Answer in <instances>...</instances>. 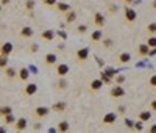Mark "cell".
<instances>
[{
	"label": "cell",
	"mask_w": 156,
	"mask_h": 133,
	"mask_svg": "<svg viewBox=\"0 0 156 133\" xmlns=\"http://www.w3.org/2000/svg\"><path fill=\"white\" fill-rule=\"evenodd\" d=\"M58 0H44V5H47V6H55L56 5Z\"/></svg>",
	"instance_id": "36"
},
{
	"label": "cell",
	"mask_w": 156,
	"mask_h": 133,
	"mask_svg": "<svg viewBox=\"0 0 156 133\" xmlns=\"http://www.w3.org/2000/svg\"><path fill=\"white\" fill-rule=\"evenodd\" d=\"M116 119H117V114L116 113H106L105 116H103V119H102V122L106 124V125H109V124H114Z\"/></svg>",
	"instance_id": "9"
},
{
	"label": "cell",
	"mask_w": 156,
	"mask_h": 133,
	"mask_svg": "<svg viewBox=\"0 0 156 133\" xmlns=\"http://www.w3.org/2000/svg\"><path fill=\"white\" fill-rule=\"evenodd\" d=\"M55 33H56V36H59L62 41H66V39H67V33L64 31L62 28H61V30H58V31H55Z\"/></svg>",
	"instance_id": "32"
},
{
	"label": "cell",
	"mask_w": 156,
	"mask_h": 133,
	"mask_svg": "<svg viewBox=\"0 0 156 133\" xmlns=\"http://www.w3.org/2000/svg\"><path fill=\"white\" fill-rule=\"evenodd\" d=\"M69 122L67 121H59L58 122V125H56V130L58 133H69Z\"/></svg>",
	"instance_id": "12"
},
{
	"label": "cell",
	"mask_w": 156,
	"mask_h": 133,
	"mask_svg": "<svg viewBox=\"0 0 156 133\" xmlns=\"http://www.w3.org/2000/svg\"><path fill=\"white\" fill-rule=\"evenodd\" d=\"M148 55H150V57H153V55H156V47H154L153 50H148Z\"/></svg>",
	"instance_id": "49"
},
{
	"label": "cell",
	"mask_w": 156,
	"mask_h": 133,
	"mask_svg": "<svg viewBox=\"0 0 156 133\" xmlns=\"http://www.w3.org/2000/svg\"><path fill=\"white\" fill-rule=\"evenodd\" d=\"M36 92H38V85H36V83H27L25 89H24V94H25L27 97H31V96H34Z\"/></svg>",
	"instance_id": "5"
},
{
	"label": "cell",
	"mask_w": 156,
	"mask_h": 133,
	"mask_svg": "<svg viewBox=\"0 0 156 133\" xmlns=\"http://www.w3.org/2000/svg\"><path fill=\"white\" fill-rule=\"evenodd\" d=\"M111 46H113V39H111V38H106V39H103V47L109 49Z\"/></svg>",
	"instance_id": "35"
},
{
	"label": "cell",
	"mask_w": 156,
	"mask_h": 133,
	"mask_svg": "<svg viewBox=\"0 0 156 133\" xmlns=\"http://www.w3.org/2000/svg\"><path fill=\"white\" fill-rule=\"evenodd\" d=\"M33 34H34V30L31 27H22L21 28V36L22 38H31Z\"/></svg>",
	"instance_id": "15"
},
{
	"label": "cell",
	"mask_w": 156,
	"mask_h": 133,
	"mask_svg": "<svg viewBox=\"0 0 156 133\" xmlns=\"http://www.w3.org/2000/svg\"><path fill=\"white\" fill-rule=\"evenodd\" d=\"M150 108H151L153 111H156V100H153V102L150 103Z\"/></svg>",
	"instance_id": "46"
},
{
	"label": "cell",
	"mask_w": 156,
	"mask_h": 133,
	"mask_svg": "<svg viewBox=\"0 0 156 133\" xmlns=\"http://www.w3.org/2000/svg\"><path fill=\"white\" fill-rule=\"evenodd\" d=\"M94 24H95L97 27H100V28H102V27L106 24L105 16H103V14H100V13H95V14H94Z\"/></svg>",
	"instance_id": "13"
},
{
	"label": "cell",
	"mask_w": 156,
	"mask_h": 133,
	"mask_svg": "<svg viewBox=\"0 0 156 133\" xmlns=\"http://www.w3.org/2000/svg\"><path fill=\"white\" fill-rule=\"evenodd\" d=\"M27 125H28V121H27L25 118H19V119H16V122H14V128L17 131H24L27 128Z\"/></svg>",
	"instance_id": "6"
},
{
	"label": "cell",
	"mask_w": 156,
	"mask_h": 133,
	"mask_svg": "<svg viewBox=\"0 0 156 133\" xmlns=\"http://www.w3.org/2000/svg\"><path fill=\"white\" fill-rule=\"evenodd\" d=\"M117 111L120 113V114H123V113H125V106H123V105H120V106H119V110H117Z\"/></svg>",
	"instance_id": "47"
},
{
	"label": "cell",
	"mask_w": 156,
	"mask_h": 133,
	"mask_svg": "<svg viewBox=\"0 0 156 133\" xmlns=\"http://www.w3.org/2000/svg\"><path fill=\"white\" fill-rule=\"evenodd\" d=\"M100 80H102L103 85H105V83H111V80H113V78H111V77H108L105 72H100Z\"/></svg>",
	"instance_id": "30"
},
{
	"label": "cell",
	"mask_w": 156,
	"mask_h": 133,
	"mask_svg": "<svg viewBox=\"0 0 156 133\" xmlns=\"http://www.w3.org/2000/svg\"><path fill=\"white\" fill-rule=\"evenodd\" d=\"M151 8H153V10H156V0H154V2H153V5H151Z\"/></svg>",
	"instance_id": "54"
},
{
	"label": "cell",
	"mask_w": 156,
	"mask_h": 133,
	"mask_svg": "<svg viewBox=\"0 0 156 133\" xmlns=\"http://www.w3.org/2000/svg\"><path fill=\"white\" fill-rule=\"evenodd\" d=\"M17 74H19L21 82H27V80L30 78V69L28 67H21L19 70H17Z\"/></svg>",
	"instance_id": "7"
},
{
	"label": "cell",
	"mask_w": 156,
	"mask_h": 133,
	"mask_svg": "<svg viewBox=\"0 0 156 133\" xmlns=\"http://www.w3.org/2000/svg\"><path fill=\"white\" fill-rule=\"evenodd\" d=\"M6 3H10V0H2V5H6Z\"/></svg>",
	"instance_id": "53"
},
{
	"label": "cell",
	"mask_w": 156,
	"mask_h": 133,
	"mask_svg": "<svg viewBox=\"0 0 156 133\" xmlns=\"http://www.w3.org/2000/svg\"><path fill=\"white\" fill-rule=\"evenodd\" d=\"M10 113H13L11 106L5 105V106H2V108H0V118H3V116H6V114H10Z\"/></svg>",
	"instance_id": "26"
},
{
	"label": "cell",
	"mask_w": 156,
	"mask_h": 133,
	"mask_svg": "<svg viewBox=\"0 0 156 133\" xmlns=\"http://www.w3.org/2000/svg\"><path fill=\"white\" fill-rule=\"evenodd\" d=\"M103 72H105L108 77H111V78L117 75V70H116L114 67H105V70H103Z\"/></svg>",
	"instance_id": "28"
},
{
	"label": "cell",
	"mask_w": 156,
	"mask_h": 133,
	"mask_svg": "<svg viewBox=\"0 0 156 133\" xmlns=\"http://www.w3.org/2000/svg\"><path fill=\"white\" fill-rule=\"evenodd\" d=\"M147 46L151 47V49H154V47H156V38H154V36H150L148 41H147Z\"/></svg>",
	"instance_id": "33"
},
{
	"label": "cell",
	"mask_w": 156,
	"mask_h": 133,
	"mask_svg": "<svg viewBox=\"0 0 156 133\" xmlns=\"http://www.w3.org/2000/svg\"><path fill=\"white\" fill-rule=\"evenodd\" d=\"M103 39V33H102V30H94L92 33H91V41L92 42H98V41H102Z\"/></svg>",
	"instance_id": "17"
},
{
	"label": "cell",
	"mask_w": 156,
	"mask_h": 133,
	"mask_svg": "<svg viewBox=\"0 0 156 133\" xmlns=\"http://www.w3.org/2000/svg\"><path fill=\"white\" fill-rule=\"evenodd\" d=\"M64 49H66V46H64V44H59V46H58V50H64Z\"/></svg>",
	"instance_id": "50"
},
{
	"label": "cell",
	"mask_w": 156,
	"mask_h": 133,
	"mask_svg": "<svg viewBox=\"0 0 156 133\" xmlns=\"http://www.w3.org/2000/svg\"><path fill=\"white\" fill-rule=\"evenodd\" d=\"M3 121H5V125H11V124L16 122V118H14L13 113H10V114H6V116H3Z\"/></svg>",
	"instance_id": "22"
},
{
	"label": "cell",
	"mask_w": 156,
	"mask_h": 133,
	"mask_svg": "<svg viewBox=\"0 0 156 133\" xmlns=\"http://www.w3.org/2000/svg\"><path fill=\"white\" fill-rule=\"evenodd\" d=\"M147 30H148L150 33H156V24H150L148 27H147Z\"/></svg>",
	"instance_id": "39"
},
{
	"label": "cell",
	"mask_w": 156,
	"mask_h": 133,
	"mask_svg": "<svg viewBox=\"0 0 156 133\" xmlns=\"http://www.w3.org/2000/svg\"><path fill=\"white\" fill-rule=\"evenodd\" d=\"M150 119H151V111H142L139 114V121H142V122L150 121Z\"/></svg>",
	"instance_id": "24"
},
{
	"label": "cell",
	"mask_w": 156,
	"mask_h": 133,
	"mask_svg": "<svg viewBox=\"0 0 156 133\" xmlns=\"http://www.w3.org/2000/svg\"><path fill=\"white\" fill-rule=\"evenodd\" d=\"M88 31V25H78L77 27V33L78 34H84Z\"/></svg>",
	"instance_id": "34"
},
{
	"label": "cell",
	"mask_w": 156,
	"mask_h": 133,
	"mask_svg": "<svg viewBox=\"0 0 156 133\" xmlns=\"http://www.w3.org/2000/svg\"><path fill=\"white\" fill-rule=\"evenodd\" d=\"M134 127H136L137 130H142V121H141V122H136V124H134Z\"/></svg>",
	"instance_id": "43"
},
{
	"label": "cell",
	"mask_w": 156,
	"mask_h": 133,
	"mask_svg": "<svg viewBox=\"0 0 156 133\" xmlns=\"http://www.w3.org/2000/svg\"><path fill=\"white\" fill-rule=\"evenodd\" d=\"M89 53H91L89 47H81V49L77 50L75 57H77V60L80 61V63H84V61L88 60V57H89Z\"/></svg>",
	"instance_id": "1"
},
{
	"label": "cell",
	"mask_w": 156,
	"mask_h": 133,
	"mask_svg": "<svg viewBox=\"0 0 156 133\" xmlns=\"http://www.w3.org/2000/svg\"><path fill=\"white\" fill-rule=\"evenodd\" d=\"M49 113H50V108H47V106H38V108H34V111H33V114H34L38 119L47 118Z\"/></svg>",
	"instance_id": "2"
},
{
	"label": "cell",
	"mask_w": 156,
	"mask_h": 133,
	"mask_svg": "<svg viewBox=\"0 0 156 133\" xmlns=\"http://www.w3.org/2000/svg\"><path fill=\"white\" fill-rule=\"evenodd\" d=\"M49 133H58V130H55V128H50V130H49Z\"/></svg>",
	"instance_id": "52"
},
{
	"label": "cell",
	"mask_w": 156,
	"mask_h": 133,
	"mask_svg": "<svg viewBox=\"0 0 156 133\" xmlns=\"http://www.w3.org/2000/svg\"><path fill=\"white\" fill-rule=\"evenodd\" d=\"M0 13H2V5H0Z\"/></svg>",
	"instance_id": "56"
},
{
	"label": "cell",
	"mask_w": 156,
	"mask_h": 133,
	"mask_svg": "<svg viewBox=\"0 0 156 133\" xmlns=\"http://www.w3.org/2000/svg\"><path fill=\"white\" fill-rule=\"evenodd\" d=\"M109 94H111L114 99H120V97H123L125 96V89L120 86V85H116V86H113L111 88V91H109Z\"/></svg>",
	"instance_id": "4"
},
{
	"label": "cell",
	"mask_w": 156,
	"mask_h": 133,
	"mask_svg": "<svg viewBox=\"0 0 156 133\" xmlns=\"http://www.w3.org/2000/svg\"><path fill=\"white\" fill-rule=\"evenodd\" d=\"M56 74H58L59 77H66V75L69 74V66H67L66 63L58 64V66H56Z\"/></svg>",
	"instance_id": "8"
},
{
	"label": "cell",
	"mask_w": 156,
	"mask_h": 133,
	"mask_svg": "<svg viewBox=\"0 0 156 133\" xmlns=\"http://www.w3.org/2000/svg\"><path fill=\"white\" fill-rule=\"evenodd\" d=\"M13 49H14V46H13V42H5V44H2L0 46V55H5V57H10L11 53H13Z\"/></svg>",
	"instance_id": "3"
},
{
	"label": "cell",
	"mask_w": 156,
	"mask_h": 133,
	"mask_svg": "<svg viewBox=\"0 0 156 133\" xmlns=\"http://www.w3.org/2000/svg\"><path fill=\"white\" fill-rule=\"evenodd\" d=\"M28 69H30V72H33V74H38V72H39V70H38V69H36L34 66H30Z\"/></svg>",
	"instance_id": "44"
},
{
	"label": "cell",
	"mask_w": 156,
	"mask_h": 133,
	"mask_svg": "<svg viewBox=\"0 0 156 133\" xmlns=\"http://www.w3.org/2000/svg\"><path fill=\"white\" fill-rule=\"evenodd\" d=\"M130 60H131L130 53H120V55H119V61H120V63H130Z\"/></svg>",
	"instance_id": "27"
},
{
	"label": "cell",
	"mask_w": 156,
	"mask_h": 133,
	"mask_svg": "<svg viewBox=\"0 0 156 133\" xmlns=\"http://www.w3.org/2000/svg\"><path fill=\"white\" fill-rule=\"evenodd\" d=\"M123 2H128V3H131V2H133V0H123Z\"/></svg>",
	"instance_id": "55"
},
{
	"label": "cell",
	"mask_w": 156,
	"mask_h": 133,
	"mask_svg": "<svg viewBox=\"0 0 156 133\" xmlns=\"http://www.w3.org/2000/svg\"><path fill=\"white\" fill-rule=\"evenodd\" d=\"M66 106H67V103H66V102L59 100V102H56V103H53V105H52V110H53V111H56V113H61V111L66 110Z\"/></svg>",
	"instance_id": "18"
},
{
	"label": "cell",
	"mask_w": 156,
	"mask_h": 133,
	"mask_svg": "<svg viewBox=\"0 0 156 133\" xmlns=\"http://www.w3.org/2000/svg\"><path fill=\"white\" fill-rule=\"evenodd\" d=\"M102 86H103V82L100 78H95V80H92V82H91V91H100L102 89Z\"/></svg>",
	"instance_id": "16"
},
{
	"label": "cell",
	"mask_w": 156,
	"mask_h": 133,
	"mask_svg": "<svg viewBox=\"0 0 156 133\" xmlns=\"http://www.w3.org/2000/svg\"><path fill=\"white\" fill-rule=\"evenodd\" d=\"M55 36H56V33H55L53 30H44V31L41 33V38L45 39V41H53Z\"/></svg>",
	"instance_id": "14"
},
{
	"label": "cell",
	"mask_w": 156,
	"mask_h": 133,
	"mask_svg": "<svg viewBox=\"0 0 156 133\" xmlns=\"http://www.w3.org/2000/svg\"><path fill=\"white\" fill-rule=\"evenodd\" d=\"M148 133H156V124H153V125L150 127V131Z\"/></svg>",
	"instance_id": "48"
},
{
	"label": "cell",
	"mask_w": 156,
	"mask_h": 133,
	"mask_svg": "<svg viewBox=\"0 0 156 133\" xmlns=\"http://www.w3.org/2000/svg\"><path fill=\"white\" fill-rule=\"evenodd\" d=\"M44 61H45V64H47V66H53V64H56L58 57L55 55V53H47V55L44 57Z\"/></svg>",
	"instance_id": "11"
},
{
	"label": "cell",
	"mask_w": 156,
	"mask_h": 133,
	"mask_svg": "<svg viewBox=\"0 0 156 133\" xmlns=\"http://www.w3.org/2000/svg\"><path fill=\"white\" fill-rule=\"evenodd\" d=\"M125 82V75H117L116 77V83L117 85H120V83H123Z\"/></svg>",
	"instance_id": "38"
},
{
	"label": "cell",
	"mask_w": 156,
	"mask_h": 133,
	"mask_svg": "<svg viewBox=\"0 0 156 133\" xmlns=\"http://www.w3.org/2000/svg\"><path fill=\"white\" fill-rule=\"evenodd\" d=\"M56 10L58 11H61V13H67V11H70V5L69 3H64V2H56Z\"/></svg>",
	"instance_id": "19"
},
{
	"label": "cell",
	"mask_w": 156,
	"mask_h": 133,
	"mask_svg": "<svg viewBox=\"0 0 156 133\" xmlns=\"http://www.w3.org/2000/svg\"><path fill=\"white\" fill-rule=\"evenodd\" d=\"M148 50H150V47L147 46V44H141V46H139V50H137V52H139L141 57H145V55H148Z\"/></svg>",
	"instance_id": "23"
},
{
	"label": "cell",
	"mask_w": 156,
	"mask_h": 133,
	"mask_svg": "<svg viewBox=\"0 0 156 133\" xmlns=\"http://www.w3.org/2000/svg\"><path fill=\"white\" fill-rule=\"evenodd\" d=\"M34 0H27V2H25V8H27V10H28V11H33L34 10Z\"/></svg>",
	"instance_id": "31"
},
{
	"label": "cell",
	"mask_w": 156,
	"mask_h": 133,
	"mask_svg": "<svg viewBox=\"0 0 156 133\" xmlns=\"http://www.w3.org/2000/svg\"><path fill=\"white\" fill-rule=\"evenodd\" d=\"M150 85H151V86H156V75H151V77H150Z\"/></svg>",
	"instance_id": "41"
},
{
	"label": "cell",
	"mask_w": 156,
	"mask_h": 133,
	"mask_svg": "<svg viewBox=\"0 0 156 133\" xmlns=\"http://www.w3.org/2000/svg\"><path fill=\"white\" fill-rule=\"evenodd\" d=\"M41 127H42V125H41V122H36L34 125H33V128H34V130H41Z\"/></svg>",
	"instance_id": "45"
},
{
	"label": "cell",
	"mask_w": 156,
	"mask_h": 133,
	"mask_svg": "<svg viewBox=\"0 0 156 133\" xmlns=\"http://www.w3.org/2000/svg\"><path fill=\"white\" fill-rule=\"evenodd\" d=\"M75 19H77V13L73 11V10H70V11L66 13V24H72Z\"/></svg>",
	"instance_id": "21"
},
{
	"label": "cell",
	"mask_w": 156,
	"mask_h": 133,
	"mask_svg": "<svg viewBox=\"0 0 156 133\" xmlns=\"http://www.w3.org/2000/svg\"><path fill=\"white\" fill-rule=\"evenodd\" d=\"M125 124H126V127H130V128H131V127L134 125V124H133V121H131V119H125Z\"/></svg>",
	"instance_id": "42"
},
{
	"label": "cell",
	"mask_w": 156,
	"mask_h": 133,
	"mask_svg": "<svg viewBox=\"0 0 156 133\" xmlns=\"http://www.w3.org/2000/svg\"><path fill=\"white\" fill-rule=\"evenodd\" d=\"M136 17H137V13L133 10V8H125V19H126L128 22L136 21Z\"/></svg>",
	"instance_id": "10"
},
{
	"label": "cell",
	"mask_w": 156,
	"mask_h": 133,
	"mask_svg": "<svg viewBox=\"0 0 156 133\" xmlns=\"http://www.w3.org/2000/svg\"><path fill=\"white\" fill-rule=\"evenodd\" d=\"M94 58H95V61H97V64H98L100 67H105V63H103V61H102V60H100V58H98L97 55H95Z\"/></svg>",
	"instance_id": "40"
},
{
	"label": "cell",
	"mask_w": 156,
	"mask_h": 133,
	"mask_svg": "<svg viewBox=\"0 0 156 133\" xmlns=\"http://www.w3.org/2000/svg\"><path fill=\"white\" fill-rule=\"evenodd\" d=\"M8 66V57L0 55V69H5Z\"/></svg>",
	"instance_id": "29"
},
{
	"label": "cell",
	"mask_w": 156,
	"mask_h": 133,
	"mask_svg": "<svg viewBox=\"0 0 156 133\" xmlns=\"http://www.w3.org/2000/svg\"><path fill=\"white\" fill-rule=\"evenodd\" d=\"M0 133H6V128L5 127H0Z\"/></svg>",
	"instance_id": "51"
},
{
	"label": "cell",
	"mask_w": 156,
	"mask_h": 133,
	"mask_svg": "<svg viewBox=\"0 0 156 133\" xmlns=\"http://www.w3.org/2000/svg\"><path fill=\"white\" fill-rule=\"evenodd\" d=\"M56 88H58V89H66V88H67V82H66V78H64V77H59L58 83H56Z\"/></svg>",
	"instance_id": "25"
},
{
	"label": "cell",
	"mask_w": 156,
	"mask_h": 133,
	"mask_svg": "<svg viewBox=\"0 0 156 133\" xmlns=\"http://www.w3.org/2000/svg\"><path fill=\"white\" fill-rule=\"evenodd\" d=\"M5 75H6L8 78H14V77L17 75V70H16L14 67H11V66H6V67H5Z\"/></svg>",
	"instance_id": "20"
},
{
	"label": "cell",
	"mask_w": 156,
	"mask_h": 133,
	"mask_svg": "<svg viewBox=\"0 0 156 133\" xmlns=\"http://www.w3.org/2000/svg\"><path fill=\"white\" fill-rule=\"evenodd\" d=\"M38 50H39V44H31V46H30V52L31 53H36Z\"/></svg>",
	"instance_id": "37"
}]
</instances>
